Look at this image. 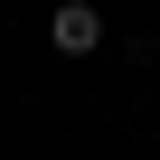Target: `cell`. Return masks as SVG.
Wrapping results in <instances>:
<instances>
[{
  "mask_svg": "<svg viewBox=\"0 0 160 160\" xmlns=\"http://www.w3.org/2000/svg\"><path fill=\"white\" fill-rule=\"evenodd\" d=\"M47 47H57V57H94V47H104V19H94V0H66V10L47 19Z\"/></svg>",
  "mask_w": 160,
  "mask_h": 160,
  "instance_id": "cell-1",
  "label": "cell"
}]
</instances>
